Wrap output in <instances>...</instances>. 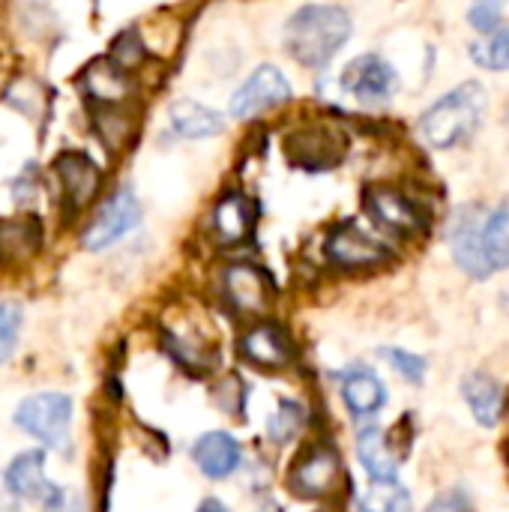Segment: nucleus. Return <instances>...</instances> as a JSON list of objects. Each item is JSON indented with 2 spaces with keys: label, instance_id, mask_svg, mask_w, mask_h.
Returning <instances> with one entry per match:
<instances>
[{
  "label": "nucleus",
  "instance_id": "4468645a",
  "mask_svg": "<svg viewBox=\"0 0 509 512\" xmlns=\"http://www.w3.org/2000/svg\"><path fill=\"white\" fill-rule=\"evenodd\" d=\"M240 354H243L252 366H258V369H282V366L291 363L294 345H291L288 333H285L279 324L261 321V324H255L252 330L243 333V339H240Z\"/></svg>",
  "mask_w": 509,
  "mask_h": 512
},
{
  "label": "nucleus",
  "instance_id": "1a4fd4ad",
  "mask_svg": "<svg viewBox=\"0 0 509 512\" xmlns=\"http://www.w3.org/2000/svg\"><path fill=\"white\" fill-rule=\"evenodd\" d=\"M396 69L381 54H360L348 63L342 87L363 105H381L396 93Z\"/></svg>",
  "mask_w": 509,
  "mask_h": 512
},
{
  "label": "nucleus",
  "instance_id": "4be33fe9",
  "mask_svg": "<svg viewBox=\"0 0 509 512\" xmlns=\"http://www.w3.org/2000/svg\"><path fill=\"white\" fill-rule=\"evenodd\" d=\"M357 456L366 468V474L372 477V483H399V459L393 456L384 432L378 426H369L357 435Z\"/></svg>",
  "mask_w": 509,
  "mask_h": 512
},
{
  "label": "nucleus",
  "instance_id": "f257e3e1",
  "mask_svg": "<svg viewBox=\"0 0 509 512\" xmlns=\"http://www.w3.org/2000/svg\"><path fill=\"white\" fill-rule=\"evenodd\" d=\"M351 30L354 24L348 9L333 3H309L288 18L285 48L297 63L321 69L342 51V45L351 39Z\"/></svg>",
  "mask_w": 509,
  "mask_h": 512
},
{
  "label": "nucleus",
  "instance_id": "aec40b11",
  "mask_svg": "<svg viewBox=\"0 0 509 512\" xmlns=\"http://www.w3.org/2000/svg\"><path fill=\"white\" fill-rule=\"evenodd\" d=\"M462 396H465V402H468V408H471V414L477 417L480 426L492 429V426L501 423L504 408H507V393H504V387L495 378H489L483 372L465 375Z\"/></svg>",
  "mask_w": 509,
  "mask_h": 512
},
{
  "label": "nucleus",
  "instance_id": "c85d7f7f",
  "mask_svg": "<svg viewBox=\"0 0 509 512\" xmlns=\"http://www.w3.org/2000/svg\"><path fill=\"white\" fill-rule=\"evenodd\" d=\"M144 57H147V48H144V42L138 39V33L135 30H123L117 39H114V45H111V63H117L123 72H129L132 75V69L138 66V63H144Z\"/></svg>",
  "mask_w": 509,
  "mask_h": 512
},
{
  "label": "nucleus",
  "instance_id": "cd10ccee",
  "mask_svg": "<svg viewBox=\"0 0 509 512\" xmlns=\"http://www.w3.org/2000/svg\"><path fill=\"white\" fill-rule=\"evenodd\" d=\"M24 324V312L15 300H0V363H6L18 345V333Z\"/></svg>",
  "mask_w": 509,
  "mask_h": 512
},
{
  "label": "nucleus",
  "instance_id": "7c9ffc66",
  "mask_svg": "<svg viewBox=\"0 0 509 512\" xmlns=\"http://www.w3.org/2000/svg\"><path fill=\"white\" fill-rule=\"evenodd\" d=\"M300 426H303V411H300V405H294V402H282V408H279V414L273 417V423H270V435H273V441H288V438H294L297 432H300Z\"/></svg>",
  "mask_w": 509,
  "mask_h": 512
},
{
  "label": "nucleus",
  "instance_id": "b1692460",
  "mask_svg": "<svg viewBox=\"0 0 509 512\" xmlns=\"http://www.w3.org/2000/svg\"><path fill=\"white\" fill-rule=\"evenodd\" d=\"M480 243L492 270H509V198L483 222Z\"/></svg>",
  "mask_w": 509,
  "mask_h": 512
},
{
  "label": "nucleus",
  "instance_id": "72a5a7b5",
  "mask_svg": "<svg viewBox=\"0 0 509 512\" xmlns=\"http://www.w3.org/2000/svg\"><path fill=\"white\" fill-rule=\"evenodd\" d=\"M426 512H471V504H468V498L459 489H453V492L438 495Z\"/></svg>",
  "mask_w": 509,
  "mask_h": 512
},
{
  "label": "nucleus",
  "instance_id": "f03ea898",
  "mask_svg": "<svg viewBox=\"0 0 509 512\" xmlns=\"http://www.w3.org/2000/svg\"><path fill=\"white\" fill-rule=\"evenodd\" d=\"M486 111V90L477 81L459 84L456 90L444 93L435 105L426 108L420 117V135L429 147L447 150L474 135L480 117Z\"/></svg>",
  "mask_w": 509,
  "mask_h": 512
},
{
  "label": "nucleus",
  "instance_id": "39448f33",
  "mask_svg": "<svg viewBox=\"0 0 509 512\" xmlns=\"http://www.w3.org/2000/svg\"><path fill=\"white\" fill-rule=\"evenodd\" d=\"M342 483V459L330 444H312L288 468V489L306 501L330 498Z\"/></svg>",
  "mask_w": 509,
  "mask_h": 512
},
{
  "label": "nucleus",
  "instance_id": "6ab92c4d",
  "mask_svg": "<svg viewBox=\"0 0 509 512\" xmlns=\"http://www.w3.org/2000/svg\"><path fill=\"white\" fill-rule=\"evenodd\" d=\"M480 228H483V225L477 222V216H465V213H459V216L453 219V225H450V252H453L456 264H459L468 276H474V279H486V276L495 273V270L489 267L486 255H483Z\"/></svg>",
  "mask_w": 509,
  "mask_h": 512
},
{
  "label": "nucleus",
  "instance_id": "20e7f679",
  "mask_svg": "<svg viewBox=\"0 0 509 512\" xmlns=\"http://www.w3.org/2000/svg\"><path fill=\"white\" fill-rule=\"evenodd\" d=\"M72 423V399L66 393H33L15 411V426L45 447H63Z\"/></svg>",
  "mask_w": 509,
  "mask_h": 512
},
{
  "label": "nucleus",
  "instance_id": "bb28decb",
  "mask_svg": "<svg viewBox=\"0 0 509 512\" xmlns=\"http://www.w3.org/2000/svg\"><path fill=\"white\" fill-rule=\"evenodd\" d=\"M471 57L474 63H480L483 69H495V72H507L509 69V27H498L489 39L474 42L471 45Z\"/></svg>",
  "mask_w": 509,
  "mask_h": 512
},
{
  "label": "nucleus",
  "instance_id": "2f4dec72",
  "mask_svg": "<svg viewBox=\"0 0 509 512\" xmlns=\"http://www.w3.org/2000/svg\"><path fill=\"white\" fill-rule=\"evenodd\" d=\"M501 15H504V6H501V3H474V6L468 9V21H471V27H474V30H480V33H489V36L498 30Z\"/></svg>",
  "mask_w": 509,
  "mask_h": 512
},
{
  "label": "nucleus",
  "instance_id": "f8f14e48",
  "mask_svg": "<svg viewBox=\"0 0 509 512\" xmlns=\"http://www.w3.org/2000/svg\"><path fill=\"white\" fill-rule=\"evenodd\" d=\"M258 222V204L243 192H225L210 213V231L222 246L249 243Z\"/></svg>",
  "mask_w": 509,
  "mask_h": 512
},
{
  "label": "nucleus",
  "instance_id": "393cba45",
  "mask_svg": "<svg viewBox=\"0 0 509 512\" xmlns=\"http://www.w3.org/2000/svg\"><path fill=\"white\" fill-rule=\"evenodd\" d=\"M96 135L102 138V144L111 153L126 150L132 144V138H135V117L123 105L96 108Z\"/></svg>",
  "mask_w": 509,
  "mask_h": 512
},
{
  "label": "nucleus",
  "instance_id": "a211bd4d",
  "mask_svg": "<svg viewBox=\"0 0 509 512\" xmlns=\"http://www.w3.org/2000/svg\"><path fill=\"white\" fill-rule=\"evenodd\" d=\"M45 231L36 216H15L0 219V264L15 267L27 264L42 249Z\"/></svg>",
  "mask_w": 509,
  "mask_h": 512
},
{
  "label": "nucleus",
  "instance_id": "f704fd0d",
  "mask_svg": "<svg viewBox=\"0 0 509 512\" xmlns=\"http://www.w3.org/2000/svg\"><path fill=\"white\" fill-rule=\"evenodd\" d=\"M198 512H228V510H225V504H222V501H216V498H207V501L198 507Z\"/></svg>",
  "mask_w": 509,
  "mask_h": 512
},
{
  "label": "nucleus",
  "instance_id": "dca6fc26",
  "mask_svg": "<svg viewBox=\"0 0 509 512\" xmlns=\"http://www.w3.org/2000/svg\"><path fill=\"white\" fill-rule=\"evenodd\" d=\"M192 459H195V465H198V471L204 477L225 480L240 468L243 450L228 432H204L192 447Z\"/></svg>",
  "mask_w": 509,
  "mask_h": 512
},
{
  "label": "nucleus",
  "instance_id": "0eeeda50",
  "mask_svg": "<svg viewBox=\"0 0 509 512\" xmlns=\"http://www.w3.org/2000/svg\"><path fill=\"white\" fill-rule=\"evenodd\" d=\"M222 294L237 315H267L276 300V285L258 264H231L222 270Z\"/></svg>",
  "mask_w": 509,
  "mask_h": 512
},
{
  "label": "nucleus",
  "instance_id": "423d86ee",
  "mask_svg": "<svg viewBox=\"0 0 509 512\" xmlns=\"http://www.w3.org/2000/svg\"><path fill=\"white\" fill-rule=\"evenodd\" d=\"M141 222V204L132 195V189H117L111 198L102 201L96 216L90 219L87 231L81 234V246L90 252H102L114 246L120 237H126Z\"/></svg>",
  "mask_w": 509,
  "mask_h": 512
},
{
  "label": "nucleus",
  "instance_id": "412c9836",
  "mask_svg": "<svg viewBox=\"0 0 509 512\" xmlns=\"http://www.w3.org/2000/svg\"><path fill=\"white\" fill-rule=\"evenodd\" d=\"M342 399L354 417H372L384 408L387 387L381 384V378L375 372L357 366V369L342 375Z\"/></svg>",
  "mask_w": 509,
  "mask_h": 512
},
{
  "label": "nucleus",
  "instance_id": "9b49d317",
  "mask_svg": "<svg viewBox=\"0 0 509 512\" xmlns=\"http://www.w3.org/2000/svg\"><path fill=\"white\" fill-rule=\"evenodd\" d=\"M54 174L60 180V192H63V201H66L69 213L84 210L102 189L99 165L90 156L75 153V150H66V153H60L54 159Z\"/></svg>",
  "mask_w": 509,
  "mask_h": 512
},
{
  "label": "nucleus",
  "instance_id": "9d476101",
  "mask_svg": "<svg viewBox=\"0 0 509 512\" xmlns=\"http://www.w3.org/2000/svg\"><path fill=\"white\" fill-rule=\"evenodd\" d=\"M324 252L336 267H345V270H363V267H378L390 261V249L354 222L339 225L327 237Z\"/></svg>",
  "mask_w": 509,
  "mask_h": 512
},
{
  "label": "nucleus",
  "instance_id": "7ed1b4c3",
  "mask_svg": "<svg viewBox=\"0 0 509 512\" xmlns=\"http://www.w3.org/2000/svg\"><path fill=\"white\" fill-rule=\"evenodd\" d=\"M345 150V132L330 123H306L285 135V156L303 171H330L345 159Z\"/></svg>",
  "mask_w": 509,
  "mask_h": 512
},
{
  "label": "nucleus",
  "instance_id": "6e6552de",
  "mask_svg": "<svg viewBox=\"0 0 509 512\" xmlns=\"http://www.w3.org/2000/svg\"><path fill=\"white\" fill-rule=\"evenodd\" d=\"M294 90L288 84V78L276 69V66H258L234 93L231 99V114L237 120H252L276 105L291 102Z\"/></svg>",
  "mask_w": 509,
  "mask_h": 512
},
{
  "label": "nucleus",
  "instance_id": "a878e982",
  "mask_svg": "<svg viewBox=\"0 0 509 512\" xmlns=\"http://www.w3.org/2000/svg\"><path fill=\"white\" fill-rule=\"evenodd\" d=\"M360 512H411V495L399 483H372L360 501Z\"/></svg>",
  "mask_w": 509,
  "mask_h": 512
},
{
  "label": "nucleus",
  "instance_id": "c756f323",
  "mask_svg": "<svg viewBox=\"0 0 509 512\" xmlns=\"http://www.w3.org/2000/svg\"><path fill=\"white\" fill-rule=\"evenodd\" d=\"M384 357H387V363L396 369V372H402L411 384H423V378H426V360L423 357H417V354H408V351H399V348H384L381 351Z\"/></svg>",
  "mask_w": 509,
  "mask_h": 512
},
{
  "label": "nucleus",
  "instance_id": "2eb2a0df",
  "mask_svg": "<svg viewBox=\"0 0 509 512\" xmlns=\"http://www.w3.org/2000/svg\"><path fill=\"white\" fill-rule=\"evenodd\" d=\"M81 90L99 105V108H114L123 105L132 96V75L123 72L117 63H111L108 57L93 60L84 75H81Z\"/></svg>",
  "mask_w": 509,
  "mask_h": 512
},
{
  "label": "nucleus",
  "instance_id": "473e14b6",
  "mask_svg": "<svg viewBox=\"0 0 509 512\" xmlns=\"http://www.w3.org/2000/svg\"><path fill=\"white\" fill-rule=\"evenodd\" d=\"M42 512H84V507H81V498L72 489L54 486L51 495L42 501Z\"/></svg>",
  "mask_w": 509,
  "mask_h": 512
},
{
  "label": "nucleus",
  "instance_id": "ddd939ff",
  "mask_svg": "<svg viewBox=\"0 0 509 512\" xmlns=\"http://www.w3.org/2000/svg\"><path fill=\"white\" fill-rule=\"evenodd\" d=\"M366 210L378 225H384L393 234H417L423 228L420 207L408 195L390 186H372L366 192Z\"/></svg>",
  "mask_w": 509,
  "mask_h": 512
},
{
  "label": "nucleus",
  "instance_id": "5701e85b",
  "mask_svg": "<svg viewBox=\"0 0 509 512\" xmlns=\"http://www.w3.org/2000/svg\"><path fill=\"white\" fill-rule=\"evenodd\" d=\"M171 126L177 135L183 138H210V135H219L225 129V120L219 111L195 102V99H177L171 105Z\"/></svg>",
  "mask_w": 509,
  "mask_h": 512
},
{
  "label": "nucleus",
  "instance_id": "f3484780",
  "mask_svg": "<svg viewBox=\"0 0 509 512\" xmlns=\"http://www.w3.org/2000/svg\"><path fill=\"white\" fill-rule=\"evenodd\" d=\"M3 486L9 489L12 498H24V501H45L51 495V483L45 477V453L42 450H27L18 453L6 474H3Z\"/></svg>",
  "mask_w": 509,
  "mask_h": 512
}]
</instances>
